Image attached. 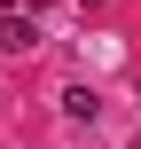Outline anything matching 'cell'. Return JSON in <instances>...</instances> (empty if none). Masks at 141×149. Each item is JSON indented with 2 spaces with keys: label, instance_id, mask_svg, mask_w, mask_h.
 Returning a JSON list of instances; mask_svg holds the SVG:
<instances>
[{
  "label": "cell",
  "instance_id": "obj_1",
  "mask_svg": "<svg viewBox=\"0 0 141 149\" xmlns=\"http://www.w3.org/2000/svg\"><path fill=\"white\" fill-rule=\"evenodd\" d=\"M39 47V24L31 16H0V55H31Z\"/></svg>",
  "mask_w": 141,
  "mask_h": 149
},
{
  "label": "cell",
  "instance_id": "obj_2",
  "mask_svg": "<svg viewBox=\"0 0 141 149\" xmlns=\"http://www.w3.org/2000/svg\"><path fill=\"white\" fill-rule=\"evenodd\" d=\"M94 110H102V102H94V86H63V118H78V126H94Z\"/></svg>",
  "mask_w": 141,
  "mask_h": 149
}]
</instances>
